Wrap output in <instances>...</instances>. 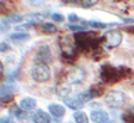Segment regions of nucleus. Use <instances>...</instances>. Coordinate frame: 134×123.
<instances>
[{
	"label": "nucleus",
	"instance_id": "f257e3e1",
	"mask_svg": "<svg viewBox=\"0 0 134 123\" xmlns=\"http://www.w3.org/2000/svg\"><path fill=\"white\" fill-rule=\"evenodd\" d=\"M74 43L78 48V50L84 53H96L100 49L99 45L102 43V37H99L98 31H81L75 32Z\"/></svg>",
	"mask_w": 134,
	"mask_h": 123
},
{
	"label": "nucleus",
	"instance_id": "f03ea898",
	"mask_svg": "<svg viewBox=\"0 0 134 123\" xmlns=\"http://www.w3.org/2000/svg\"><path fill=\"white\" fill-rule=\"evenodd\" d=\"M132 75L131 68L125 67V66H120V67H114L110 63H104L100 67L99 77L103 84L107 85H113L116 84L121 80L128 79Z\"/></svg>",
	"mask_w": 134,
	"mask_h": 123
},
{
	"label": "nucleus",
	"instance_id": "7ed1b4c3",
	"mask_svg": "<svg viewBox=\"0 0 134 123\" xmlns=\"http://www.w3.org/2000/svg\"><path fill=\"white\" fill-rule=\"evenodd\" d=\"M104 103L110 109H121L129 102L128 96L122 91L111 90L104 95Z\"/></svg>",
	"mask_w": 134,
	"mask_h": 123
},
{
	"label": "nucleus",
	"instance_id": "20e7f679",
	"mask_svg": "<svg viewBox=\"0 0 134 123\" xmlns=\"http://www.w3.org/2000/svg\"><path fill=\"white\" fill-rule=\"evenodd\" d=\"M59 45L61 49L62 59L74 61L78 56V48L75 45L74 41H71L70 37H61L59 39Z\"/></svg>",
	"mask_w": 134,
	"mask_h": 123
},
{
	"label": "nucleus",
	"instance_id": "39448f33",
	"mask_svg": "<svg viewBox=\"0 0 134 123\" xmlns=\"http://www.w3.org/2000/svg\"><path fill=\"white\" fill-rule=\"evenodd\" d=\"M121 42H122V34L119 30H108L102 36V43L108 49L119 47Z\"/></svg>",
	"mask_w": 134,
	"mask_h": 123
},
{
	"label": "nucleus",
	"instance_id": "423d86ee",
	"mask_svg": "<svg viewBox=\"0 0 134 123\" xmlns=\"http://www.w3.org/2000/svg\"><path fill=\"white\" fill-rule=\"evenodd\" d=\"M52 73L47 65H34L31 68V78L37 83H47Z\"/></svg>",
	"mask_w": 134,
	"mask_h": 123
},
{
	"label": "nucleus",
	"instance_id": "0eeeda50",
	"mask_svg": "<svg viewBox=\"0 0 134 123\" xmlns=\"http://www.w3.org/2000/svg\"><path fill=\"white\" fill-rule=\"evenodd\" d=\"M53 55H52V51H50L49 45L47 44H42L38 47L36 51V55H35V65H47L53 61Z\"/></svg>",
	"mask_w": 134,
	"mask_h": 123
},
{
	"label": "nucleus",
	"instance_id": "6e6552de",
	"mask_svg": "<svg viewBox=\"0 0 134 123\" xmlns=\"http://www.w3.org/2000/svg\"><path fill=\"white\" fill-rule=\"evenodd\" d=\"M85 72L80 67H72L65 74V79L68 84H80L85 79Z\"/></svg>",
	"mask_w": 134,
	"mask_h": 123
},
{
	"label": "nucleus",
	"instance_id": "1a4fd4ad",
	"mask_svg": "<svg viewBox=\"0 0 134 123\" xmlns=\"http://www.w3.org/2000/svg\"><path fill=\"white\" fill-rule=\"evenodd\" d=\"M13 99V90L10 85L6 84H1L0 86V101L1 103H10Z\"/></svg>",
	"mask_w": 134,
	"mask_h": 123
},
{
	"label": "nucleus",
	"instance_id": "9d476101",
	"mask_svg": "<svg viewBox=\"0 0 134 123\" xmlns=\"http://www.w3.org/2000/svg\"><path fill=\"white\" fill-rule=\"evenodd\" d=\"M90 118L95 123H104L109 121V115L108 112L103 111V110H93L90 114Z\"/></svg>",
	"mask_w": 134,
	"mask_h": 123
},
{
	"label": "nucleus",
	"instance_id": "9b49d317",
	"mask_svg": "<svg viewBox=\"0 0 134 123\" xmlns=\"http://www.w3.org/2000/svg\"><path fill=\"white\" fill-rule=\"evenodd\" d=\"M71 91H72V90H71V86L66 80L59 81V84L56 85V89H55L56 95L60 96V97H62V99L66 98V97H68V95L71 93Z\"/></svg>",
	"mask_w": 134,
	"mask_h": 123
},
{
	"label": "nucleus",
	"instance_id": "f8f14e48",
	"mask_svg": "<svg viewBox=\"0 0 134 123\" xmlns=\"http://www.w3.org/2000/svg\"><path fill=\"white\" fill-rule=\"evenodd\" d=\"M32 121L34 123H52V117L43 110L38 109L32 115Z\"/></svg>",
	"mask_w": 134,
	"mask_h": 123
},
{
	"label": "nucleus",
	"instance_id": "ddd939ff",
	"mask_svg": "<svg viewBox=\"0 0 134 123\" xmlns=\"http://www.w3.org/2000/svg\"><path fill=\"white\" fill-rule=\"evenodd\" d=\"M36 99L31 97H26L23 98L22 101L19 102V108L24 111H32L35 108H36Z\"/></svg>",
	"mask_w": 134,
	"mask_h": 123
},
{
	"label": "nucleus",
	"instance_id": "4468645a",
	"mask_svg": "<svg viewBox=\"0 0 134 123\" xmlns=\"http://www.w3.org/2000/svg\"><path fill=\"white\" fill-rule=\"evenodd\" d=\"M48 110H49L50 115L54 116L55 118H61L62 116L66 114V110H65L64 106L60 105V104H55V103L50 104V105L48 106Z\"/></svg>",
	"mask_w": 134,
	"mask_h": 123
},
{
	"label": "nucleus",
	"instance_id": "2eb2a0df",
	"mask_svg": "<svg viewBox=\"0 0 134 123\" xmlns=\"http://www.w3.org/2000/svg\"><path fill=\"white\" fill-rule=\"evenodd\" d=\"M64 101V103L66 104V106H68L70 109L72 110H79L83 108L84 104L81 103L80 101H79L78 98H72V97H66L62 99Z\"/></svg>",
	"mask_w": 134,
	"mask_h": 123
},
{
	"label": "nucleus",
	"instance_id": "dca6fc26",
	"mask_svg": "<svg viewBox=\"0 0 134 123\" xmlns=\"http://www.w3.org/2000/svg\"><path fill=\"white\" fill-rule=\"evenodd\" d=\"M104 85L103 84H95L92 85L91 87L89 89V91L91 92L92 97L93 98H97V97H100V96L104 95Z\"/></svg>",
	"mask_w": 134,
	"mask_h": 123
},
{
	"label": "nucleus",
	"instance_id": "f3484780",
	"mask_svg": "<svg viewBox=\"0 0 134 123\" xmlns=\"http://www.w3.org/2000/svg\"><path fill=\"white\" fill-rule=\"evenodd\" d=\"M40 29L43 34H48V35H53L58 32V28L52 23H42L40 25Z\"/></svg>",
	"mask_w": 134,
	"mask_h": 123
},
{
	"label": "nucleus",
	"instance_id": "a211bd4d",
	"mask_svg": "<svg viewBox=\"0 0 134 123\" xmlns=\"http://www.w3.org/2000/svg\"><path fill=\"white\" fill-rule=\"evenodd\" d=\"M122 120L125 123H134V106L125 110L122 114Z\"/></svg>",
	"mask_w": 134,
	"mask_h": 123
},
{
	"label": "nucleus",
	"instance_id": "6ab92c4d",
	"mask_svg": "<svg viewBox=\"0 0 134 123\" xmlns=\"http://www.w3.org/2000/svg\"><path fill=\"white\" fill-rule=\"evenodd\" d=\"M8 111H10V115H11V116H13V117H17V118H19V120L25 118L24 110H22L20 108H18L17 105H11V106H10V109H8Z\"/></svg>",
	"mask_w": 134,
	"mask_h": 123
},
{
	"label": "nucleus",
	"instance_id": "aec40b11",
	"mask_svg": "<svg viewBox=\"0 0 134 123\" xmlns=\"http://www.w3.org/2000/svg\"><path fill=\"white\" fill-rule=\"evenodd\" d=\"M73 118H74L75 123H89L87 115L83 111H75L73 114Z\"/></svg>",
	"mask_w": 134,
	"mask_h": 123
},
{
	"label": "nucleus",
	"instance_id": "412c9836",
	"mask_svg": "<svg viewBox=\"0 0 134 123\" xmlns=\"http://www.w3.org/2000/svg\"><path fill=\"white\" fill-rule=\"evenodd\" d=\"M23 18L24 17L18 13H8L7 16H6V20H7L8 23H12V24H19V23H22Z\"/></svg>",
	"mask_w": 134,
	"mask_h": 123
},
{
	"label": "nucleus",
	"instance_id": "4be33fe9",
	"mask_svg": "<svg viewBox=\"0 0 134 123\" xmlns=\"http://www.w3.org/2000/svg\"><path fill=\"white\" fill-rule=\"evenodd\" d=\"M30 37V35L28 32H19V31H17L14 34H11L10 35V39L12 41H24V39H28Z\"/></svg>",
	"mask_w": 134,
	"mask_h": 123
},
{
	"label": "nucleus",
	"instance_id": "5701e85b",
	"mask_svg": "<svg viewBox=\"0 0 134 123\" xmlns=\"http://www.w3.org/2000/svg\"><path fill=\"white\" fill-rule=\"evenodd\" d=\"M26 17L29 18H35V22H40L42 19L49 17V12H35V13H29L26 14Z\"/></svg>",
	"mask_w": 134,
	"mask_h": 123
},
{
	"label": "nucleus",
	"instance_id": "b1692460",
	"mask_svg": "<svg viewBox=\"0 0 134 123\" xmlns=\"http://www.w3.org/2000/svg\"><path fill=\"white\" fill-rule=\"evenodd\" d=\"M77 98H78V99H79V101H80L83 104H84V103H87V102H90L91 99H93V97H92L91 92H90L89 90L80 92L78 96H77Z\"/></svg>",
	"mask_w": 134,
	"mask_h": 123
},
{
	"label": "nucleus",
	"instance_id": "393cba45",
	"mask_svg": "<svg viewBox=\"0 0 134 123\" xmlns=\"http://www.w3.org/2000/svg\"><path fill=\"white\" fill-rule=\"evenodd\" d=\"M87 25L93 29H104L108 25H113V24H107V23H102L98 20H87Z\"/></svg>",
	"mask_w": 134,
	"mask_h": 123
},
{
	"label": "nucleus",
	"instance_id": "a878e982",
	"mask_svg": "<svg viewBox=\"0 0 134 123\" xmlns=\"http://www.w3.org/2000/svg\"><path fill=\"white\" fill-rule=\"evenodd\" d=\"M67 29H70V30H72V31H75V32H81V31L86 30V26L80 25V24H70V25H67Z\"/></svg>",
	"mask_w": 134,
	"mask_h": 123
},
{
	"label": "nucleus",
	"instance_id": "bb28decb",
	"mask_svg": "<svg viewBox=\"0 0 134 123\" xmlns=\"http://www.w3.org/2000/svg\"><path fill=\"white\" fill-rule=\"evenodd\" d=\"M98 1H99V0H83L80 6L84 7V9H90V7H92V6L97 5Z\"/></svg>",
	"mask_w": 134,
	"mask_h": 123
},
{
	"label": "nucleus",
	"instance_id": "cd10ccee",
	"mask_svg": "<svg viewBox=\"0 0 134 123\" xmlns=\"http://www.w3.org/2000/svg\"><path fill=\"white\" fill-rule=\"evenodd\" d=\"M46 0H26V3H28L29 6L31 7H40L44 4Z\"/></svg>",
	"mask_w": 134,
	"mask_h": 123
},
{
	"label": "nucleus",
	"instance_id": "c85d7f7f",
	"mask_svg": "<svg viewBox=\"0 0 134 123\" xmlns=\"http://www.w3.org/2000/svg\"><path fill=\"white\" fill-rule=\"evenodd\" d=\"M50 17H52V19L54 20V22H56V23H61V22H64L65 20V17L62 16L61 13H53V14H50Z\"/></svg>",
	"mask_w": 134,
	"mask_h": 123
},
{
	"label": "nucleus",
	"instance_id": "c756f323",
	"mask_svg": "<svg viewBox=\"0 0 134 123\" xmlns=\"http://www.w3.org/2000/svg\"><path fill=\"white\" fill-rule=\"evenodd\" d=\"M67 19H68V22H71V23H73V24H75V23H78L79 20H80V18H79L75 13H71V14H68Z\"/></svg>",
	"mask_w": 134,
	"mask_h": 123
},
{
	"label": "nucleus",
	"instance_id": "7c9ffc66",
	"mask_svg": "<svg viewBox=\"0 0 134 123\" xmlns=\"http://www.w3.org/2000/svg\"><path fill=\"white\" fill-rule=\"evenodd\" d=\"M11 49V47L7 44L6 42H1V44H0V50H1V53H5V51H8Z\"/></svg>",
	"mask_w": 134,
	"mask_h": 123
},
{
	"label": "nucleus",
	"instance_id": "2f4dec72",
	"mask_svg": "<svg viewBox=\"0 0 134 123\" xmlns=\"http://www.w3.org/2000/svg\"><path fill=\"white\" fill-rule=\"evenodd\" d=\"M10 29V25H8V22H6V19H1V31H5Z\"/></svg>",
	"mask_w": 134,
	"mask_h": 123
},
{
	"label": "nucleus",
	"instance_id": "473e14b6",
	"mask_svg": "<svg viewBox=\"0 0 134 123\" xmlns=\"http://www.w3.org/2000/svg\"><path fill=\"white\" fill-rule=\"evenodd\" d=\"M17 77H18V69H16L14 72H12L11 74H8V80H10V81H14L17 79Z\"/></svg>",
	"mask_w": 134,
	"mask_h": 123
},
{
	"label": "nucleus",
	"instance_id": "72a5a7b5",
	"mask_svg": "<svg viewBox=\"0 0 134 123\" xmlns=\"http://www.w3.org/2000/svg\"><path fill=\"white\" fill-rule=\"evenodd\" d=\"M0 123H16L11 117H1Z\"/></svg>",
	"mask_w": 134,
	"mask_h": 123
},
{
	"label": "nucleus",
	"instance_id": "f704fd0d",
	"mask_svg": "<svg viewBox=\"0 0 134 123\" xmlns=\"http://www.w3.org/2000/svg\"><path fill=\"white\" fill-rule=\"evenodd\" d=\"M123 22H126V23H134V18H127V19H123Z\"/></svg>",
	"mask_w": 134,
	"mask_h": 123
},
{
	"label": "nucleus",
	"instance_id": "c9c22d12",
	"mask_svg": "<svg viewBox=\"0 0 134 123\" xmlns=\"http://www.w3.org/2000/svg\"><path fill=\"white\" fill-rule=\"evenodd\" d=\"M104 123H116L115 121H111V120H109V121H107V122H104Z\"/></svg>",
	"mask_w": 134,
	"mask_h": 123
},
{
	"label": "nucleus",
	"instance_id": "e433bc0d",
	"mask_svg": "<svg viewBox=\"0 0 134 123\" xmlns=\"http://www.w3.org/2000/svg\"><path fill=\"white\" fill-rule=\"evenodd\" d=\"M66 1H70V3H75V1H78V0H66Z\"/></svg>",
	"mask_w": 134,
	"mask_h": 123
},
{
	"label": "nucleus",
	"instance_id": "4c0bfd02",
	"mask_svg": "<svg viewBox=\"0 0 134 123\" xmlns=\"http://www.w3.org/2000/svg\"><path fill=\"white\" fill-rule=\"evenodd\" d=\"M122 123H125V122H122Z\"/></svg>",
	"mask_w": 134,
	"mask_h": 123
}]
</instances>
